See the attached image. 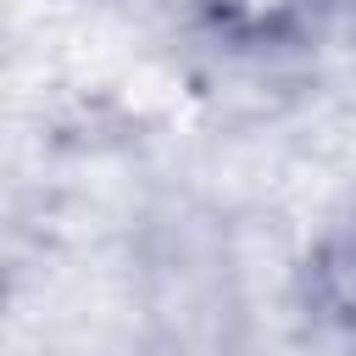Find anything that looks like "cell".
Segmentation results:
<instances>
[{
  "instance_id": "1",
  "label": "cell",
  "mask_w": 356,
  "mask_h": 356,
  "mask_svg": "<svg viewBox=\"0 0 356 356\" xmlns=\"http://www.w3.org/2000/svg\"><path fill=\"white\" fill-rule=\"evenodd\" d=\"M195 11L217 39L239 50H284L306 44L334 11V0H195Z\"/></svg>"
},
{
  "instance_id": "2",
  "label": "cell",
  "mask_w": 356,
  "mask_h": 356,
  "mask_svg": "<svg viewBox=\"0 0 356 356\" xmlns=\"http://www.w3.org/2000/svg\"><path fill=\"white\" fill-rule=\"evenodd\" d=\"M306 295L323 317L356 328V234H334L306 261Z\"/></svg>"
}]
</instances>
